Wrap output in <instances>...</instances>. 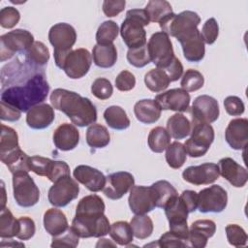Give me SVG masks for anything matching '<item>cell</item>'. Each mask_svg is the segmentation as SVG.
Returning <instances> with one entry per match:
<instances>
[{
	"instance_id": "obj_1",
	"label": "cell",
	"mask_w": 248,
	"mask_h": 248,
	"mask_svg": "<svg viewBox=\"0 0 248 248\" xmlns=\"http://www.w3.org/2000/svg\"><path fill=\"white\" fill-rule=\"evenodd\" d=\"M49 85L45 73L38 67L19 59L5 65L1 71V101L21 112L42 104L47 97Z\"/></svg>"
},
{
	"instance_id": "obj_45",
	"label": "cell",
	"mask_w": 248,
	"mask_h": 248,
	"mask_svg": "<svg viewBox=\"0 0 248 248\" xmlns=\"http://www.w3.org/2000/svg\"><path fill=\"white\" fill-rule=\"evenodd\" d=\"M204 84V78L197 70L188 69L182 76L181 88L187 92H194L201 89Z\"/></svg>"
},
{
	"instance_id": "obj_8",
	"label": "cell",
	"mask_w": 248,
	"mask_h": 248,
	"mask_svg": "<svg viewBox=\"0 0 248 248\" xmlns=\"http://www.w3.org/2000/svg\"><path fill=\"white\" fill-rule=\"evenodd\" d=\"M34 44L33 35L25 29H15L0 37V60L12 58L16 52H26Z\"/></svg>"
},
{
	"instance_id": "obj_41",
	"label": "cell",
	"mask_w": 248,
	"mask_h": 248,
	"mask_svg": "<svg viewBox=\"0 0 248 248\" xmlns=\"http://www.w3.org/2000/svg\"><path fill=\"white\" fill-rule=\"evenodd\" d=\"M187 159V152L184 144L178 141H173L166 149V161L168 165L174 170L180 169Z\"/></svg>"
},
{
	"instance_id": "obj_11",
	"label": "cell",
	"mask_w": 248,
	"mask_h": 248,
	"mask_svg": "<svg viewBox=\"0 0 248 248\" xmlns=\"http://www.w3.org/2000/svg\"><path fill=\"white\" fill-rule=\"evenodd\" d=\"M201 22L199 15L192 11H183L179 14H170L161 22H159L162 32L166 33L169 37L175 39L182 34L198 28Z\"/></svg>"
},
{
	"instance_id": "obj_19",
	"label": "cell",
	"mask_w": 248,
	"mask_h": 248,
	"mask_svg": "<svg viewBox=\"0 0 248 248\" xmlns=\"http://www.w3.org/2000/svg\"><path fill=\"white\" fill-rule=\"evenodd\" d=\"M190 95L182 88H173L158 94L155 97L156 103L161 109L177 112L187 111L190 105Z\"/></svg>"
},
{
	"instance_id": "obj_2",
	"label": "cell",
	"mask_w": 248,
	"mask_h": 248,
	"mask_svg": "<svg viewBox=\"0 0 248 248\" xmlns=\"http://www.w3.org/2000/svg\"><path fill=\"white\" fill-rule=\"evenodd\" d=\"M49 98L52 108L64 112L76 126L86 127L97 120V109L93 103L77 92L56 88Z\"/></svg>"
},
{
	"instance_id": "obj_13",
	"label": "cell",
	"mask_w": 248,
	"mask_h": 248,
	"mask_svg": "<svg viewBox=\"0 0 248 248\" xmlns=\"http://www.w3.org/2000/svg\"><path fill=\"white\" fill-rule=\"evenodd\" d=\"M228 203L227 191L220 185H212L198 193V209L202 213H220Z\"/></svg>"
},
{
	"instance_id": "obj_12",
	"label": "cell",
	"mask_w": 248,
	"mask_h": 248,
	"mask_svg": "<svg viewBox=\"0 0 248 248\" xmlns=\"http://www.w3.org/2000/svg\"><path fill=\"white\" fill-rule=\"evenodd\" d=\"M79 186L78 182L71 177L65 175L53 182V185L48 190V202L55 207H64L72 201L78 198Z\"/></svg>"
},
{
	"instance_id": "obj_57",
	"label": "cell",
	"mask_w": 248,
	"mask_h": 248,
	"mask_svg": "<svg viewBox=\"0 0 248 248\" xmlns=\"http://www.w3.org/2000/svg\"><path fill=\"white\" fill-rule=\"evenodd\" d=\"M158 246L163 248H176V247H188L187 243L172 233L171 232H167L161 235L158 239Z\"/></svg>"
},
{
	"instance_id": "obj_15",
	"label": "cell",
	"mask_w": 248,
	"mask_h": 248,
	"mask_svg": "<svg viewBox=\"0 0 248 248\" xmlns=\"http://www.w3.org/2000/svg\"><path fill=\"white\" fill-rule=\"evenodd\" d=\"M128 202L135 215H143L156 207V196L151 186H133L130 190Z\"/></svg>"
},
{
	"instance_id": "obj_17",
	"label": "cell",
	"mask_w": 248,
	"mask_h": 248,
	"mask_svg": "<svg viewBox=\"0 0 248 248\" xmlns=\"http://www.w3.org/2000/svg\"><path fill=\"white\" fill-rule=\"evenodd\" d=\"M176 40L180 43L184 58L187 61L197 63L203 59L205 54L204 42L198 28L182 34Z\"/></svg>"
},
{
	"instance_id": "obj_49",
	"label": "cell",
	"mask_w": 248,
	"mask_h": 248,
	"mask_svg": "<svg viewBox=\"0 0 248 248\" xmlns=\"http://www.w3.org/2000/svg\"><path fill=\"white\" fill-rule=\"evenodd\" d=\"M91 92L97 99L107 100L112 95L113 87L108 78H98L91 85Z\"/></svg>"
},
{
	"instance_id": "obj_42",
	"label": "cell",
	"mask_w": 248,
	"mask_h": 248,
	"mask_svg": "<svg viewBox=\"0 0 248 248\" xmlns=\"http://www.w3.org/2000/svg\"><path fill=\"white\" fill-rule=\"evenodd\" d=\"M130 225L133 230L134 236L138 239H145L149 237L152 234L154 229L151 218L145 214L136 215L133 217Z\"/></svg>"
},
{
	"instance_id": "obj_62",
	"label": "cell",
	"mask_w": 248,
	"mask_h": 248,
	"mask_svg": "<svg viewBox=\"0 0 248 248\" xmlns=\"http://www.w3.org/2000/svg\"><path fill=\"white\" fill-rule=\"evenodd\" d=\"M2 190H3V198L4 200L2 201V206H1V210L3 208H5V204H6V200H5V197H6V192H5V187H4V182L2 181Z\"/></svg>"
},
{
	"instance_id": "obj_16",
	"label": "cell",
	"mask_w": 248,
	"mask_h": 248,
	"mask_svg": "<svg viewBox=\"0 0 248 248\" xmlns=\"http://www.w3.org/2000/svg\"><path fill=\"white\" fill-rule=\"evenodd\" d=\"M135 185V178L128 171H117L106 177V184L103 189L105 196L116 201L127 194Z\"/></svg>"
},
{
	"instance_id": "obj_32",
	"label": "cell",
	"mask_w": 248,
	"mask_h": 248,
	"mask_svg": "<svg viewBox=\"0 0 248 248\" xmlns=\"http://www.w3.org/2000/svg\"><path fill=\"white\" fill-rule=\"evenodd\" d=\"M104 118L107 124L113 130H125L131 124L126 111L119 106H110L106 108Z\"/></svg>"
},
{
	"instance_id": "obj_48",
	"label": "cell",
	"mask_w": 248,
	"mask_h": 248,
	"mask_svg": "<svg viewBox=\"0 0 248 248\" xmlns=\"http://www.w3.org/2000/svg\"><path fill=\"white\" fill-rule=\"evenodd\" d=\"M78 239H79V236L74 232L72 227H70L63 233L57 236H52V241L50 246L75 248L78 245Z\"/></svg>"
},
{
	"instance_id": "obj_43",
	"label": "cell",
	"mask_w": 248,
	"mask_h": 248,
	"mask_svg": "<svg viewBox=\"0 0 248 248\" xmlns=\"http://www.w3.org/2000/svg\"><path fill=\"white\" fill-rule=\"evenodd\" d=\"M119 27L113 20H106L99 26L96 33V41L99 45L112 44L117 38Z\"/></svg>"
},
{
	"instance_id": "obj_33",
	"label": "cell",
	"mask_w": 248,
	"mask_h": 248,
	"mask_svg": "<svg viewBox=\"0 0 248 248\" xmlns=\"http://www.w3.org/2000/svg\"><path fill=\"white\" fill-rule=\"evenodd\" d=\"M49 50L46 46L42 42H34V44L27 49L24 54V60L34 66V67H42L46 65L49 60Z\"/></svg>"
},
{
	"instance_id": "obj_24",
	"label": "cell",
	"mask_w": 248,
	"mask_h": 248,
	"mask_svg": "<svg viewBox=\"0 0 248 248\" xmlns=\"http://www.w3.org/2000/svg\"><path fill=\"white\" fill-rule=\"evenodd\" d=\"M54 109L48 104H39L31 108L26 113V123L31 129L41 130L51 125L54 120Z\"/></svg>"
},
{
	"instance_id": "obj_5",
	"label": "cell",
	"mask_w": 248,
	"mask_h": 248,
	"mask_svg": "<svg viewBox=\"0 0 248 248\" xmlns=\"http://www.w3.org/2000/svg\"><path fill=\"white\" fill-rule=\"evenodd\" d=\"M48 41L53 46V56L56 64L72 50L77 41V32L69 23L59 22L50 27Z\"/></svg>"
},
{
	"instance_id": "obj_38",
	"label": "cell",
	"mask_w": 248,
	"mask_h": 248,
	"mask_svg": "<svg viewBox=\"0 0 248 248\" xmlns=\"http://www.w3.org/2000/svg\"><path fill=\"white\" fill-rule=\"evenodd\" d=\"M151 22H161L168 16L172 14L170 4L166 0H150L144 9Z\"/></svg>"
},
{
	"instance_id": "obj_58",
	"label": "cell",
	"mask_w": 248,
	"mask_h": 248,
	"mask_svg": "<svg viewBox=\"0 0 248 248\" xmlns=\"http://www.w3.org/2000/svg\"><path fill=\"white\" fill-rule=\"evenodd\" d=\"M125 5V0H106L103 2V12L108 17L116 16L124 11Z\"/></svg>"
},
{
	"instance_id": "obj_36",
	"label": "cell",
	"mask_w": 248,
	"mask_h": 248,
	"mask_svg": "<svg viewBox=\"0 0 248 248\" xmlns=\"http://www.w3.org/2000/svg\"><path fill=\"white\" fill-rule=\"evenodd\" d=\"M170 135L164 127L158 126L150 130L147 142L149 148L155 153H162L170 143Z\"/></svg>"
},
{
	"instance_id": "obj_59",
	"label": "cell",
	"mask_w": 248,
	"mask_h": 248,
	"mask_svg": "<svg viewBox=\"0 0 248 248\" xmlns=\"http://www.w3.org/2000/svg\"><path fill=\"white\" fill-rule=\"evenodd\" d=\"M20 116L21 111L18 108L1 101V120L15 122L17 121Z\"/></svg>"
},
{
	"instance_id": "obj_9",
	"label": "cell",
	"mask_w": 248,
	"mask_h": 248,
	"mask_svg": "<svg viewBox=\"0 0 248 248\" xmlns=\"http://www.w3.org/2000/svg\"><path fill=\"white\" fill-rule=\"evenodd\" d=\"M147 49L151 62L162 70H165L175 58L171 41L162 31L155 32L151 35L147 44Z\"/></svg>"
},
{
	"instance_id": "obj_18",
	"label": "cell",
	"mask_w": 248,
	"mask_h": 248,
	"mask_svg": "<svg viewBox=\"0 0 248 248\" xmlns=\"http://www.w3.org/2000/svg\"><path fill=\"white\" fill-rule=\"evenodd\" d=\"M219 169L214 163H203L199 166H190L182 172L183 179L193 185H208L219 178Z\"/></svg>"
},
{
	"instance_id": "obj_34",
	"label": "cell",
	"mask_w": 248,
	"mask_h": 248,
	"mask_svg": "<svg viewBox=\"0 0 248 248\" xmlns=\"http://www.w3.org/2000/svg\"><path fill=\"white\" fill-rule=\"evenodd\" d=\"M110 141L108 129L101 124H92L86 131V142L92 148L106 147Z\"/></svg>"
},
{
	"instance_id": "obj_55",
	"label": "cell",
	"mask_w": 248,
	"mask_h": 248,
	"mask_svg": "<svg viewBox=\"0 0 248 248\" xmlns=\"http://www.w3.org/2000/svg\"><path fill=\"white\" fill-rule=\"evenodd\" d=\"M65 175H70V167L68 164L64 161L52 160L48 173L46 175L49 181L55 182L57 179Z\"/></svg>"
},
{
	"instance_id": "obj_39",
	"label": "cell",
	"mask_w": 248,
	"mask_h": 248,
	"mask_svg": "<svg viewBox=\"0 0 248 248\" xmlns=\"http://www.w3.org/2000/svg\"><path fill=\"white\" fill-rule=\"evenodd\" d=\"M19 231L18 219H16L9 208L5 207L0 213V236L1 238H12L16 236Z\"/></svg>"
},
{
	"instance_id": "obj_20",
	"label": "cell",
	"mask_w": 248,
	"mask_h": 248,
	"mask_svg": "<svg viewBox=\"0 0 248 248\" xmlns=\"http://www.w3.org/2000/svg\"><path fill=\"white\" fill-rule=\"evenodd\" d=\"M216 232V224L212 220L208 219H202L197 220L192 223L187 243L188 247H195V248H203L207 244V239L212 237Z\"/></svg>"
},
{
	"instance_id": "obj_3",
	"label": "cell",
	"mask_w": 248,
	"mask_h": 248,
	"mask_svg": "<svg viewBox=\"0 0 248 248\" xmlns=\"http://www.w3.org/2000/svg\"><path fill=\"white\" fill-rule=\"evenodd\" d=\"M149 22L148 15L144 9L127 11L119 31L123 42L129 49L146 45V31L143 27L148 25Z\"/></svg>"
},
{
	"instance_id": "obj_40",
	"label": "cell",
	"mask_w": 248,
	"mask_h": 248,
	"mask_svg": "<svg viewBox=\"0 0 248 248\" xmlns=\"http://www.w3.org/2000/svg\"><path fill=\"white\" fill-rule=\"evenodd\" d=\"M156 196V207L164 208L165 205L175 196L176 189L167 180H159L151 185Z\"/></svg>"
},
{
	"instance_id": "obj_28",
	"label": "cell",
	"mask_w": 248,
	"mask_h": 248,
	"mask_svg": "<svg viewBox=\"0 0 248 248\" xmlns=\"http://www.w3.org/2000/svg\"><path fill=\"white\" fill-rule=\"evenodd\" d=\"M93 62L100 68H111L117 61V50L113 44H96L92 50Z\"/></svg>"
},
{
	"instance_id": "obj_60",
	"label": "cell",
	"mask_w": 248,
	"mask_h": 248,
	"mask_svg": "<svg viewBox=\"0 0 248 248\" xmlns=\"http://www.w3.org/2000/svg\"><path fill=\"white\" fill-rule=\"evenodd\" d=\"M182 202L185 203L189 213L197 210L198 207V193L193 190H185L179 196Z\"/></svg>"
},
{
	"instance_id": "obj_46",
	"label": "cell",
	"mask_w": 248,
	"mask_h": 248,
	"mask_svg": "<svg viewBox=\"0 0 248 248\" xmlns=\"http://www.w3.org/2000/svg\"><path fill=\"white\" fill-rule=\"evenodd\" d=\"M127 60L129 64L136 68H143L144 66L148 65L151 60L147 49V44L140 47L128 49Z\"/></svg>"
},
{
	"instance_id": "obj_27",
	"label": "cell",
	"mask_w": 248,
	"mask_h": 248,
	"mask_svg": "<svg viewBox=\"0 0 248 248\" xmlns=\"http://www.w3.org/2000/svg\"><path fill=\"white\" fill-rule=\"evenodd\" d=\"M44 227L46 232L51 236H57L69 228L66 215L57 208H49L45 212Z\"/></svg>"
},
{
	"instance_id": "obj_10",
	"label": "cell",
	"mask_w": 248,
	"mask_h": 248,
	"mask_svg": "<svg viewBox=\"0 0 248 248\" xmlns=\"http://www.w3.org/2000/svg\"><path fill=\"white\" fill-rule=\"evenodd\" d=\"M92 64V54L85 48H77L69 51L56 66L62 69L65 74L73 79L83 78L89 71Z\"/></svg>"
},
{
	"instance_id": "obj_14",
	"label": "cell",
	"mask_w": 248,
	"mask_h": 248,
	"mask_svg": "<svg viewBox=\"0 0 248 248\" xmlns=\"http://www.w3.org/2000/svg\"><path fill=\"white\" fill-rule=\"evenodd\" d=\"M219 114V104L215 98L209 95L198 96L191 107L193 123L210 124L218 119Z\"/></svg>"
},
{
	"instance_id": "obj_23",
	"label": "cell",
	"mask_w": 248,
	"mask_h": 248,
	"mask_svg": "<svg viewBox=\"0 0 248 248\" xmlns=\"http://www.w3.org/2000/svg\"><path fill=\"white\" fill-rule=\"evenodd\" d=\"M219 174L236 188L243 187L248 180V172L245 168L237 164L230 157H225L218 162Z\"/></svg>"
},
{
	"instance_id": "obj_54",
	"label": "cell",
	"mask_w": 248,
	"mask_h": 248,
	"mask_svg": "<svg viewBox=\"0 0 248 248\" xmlns=\"http://www.w3.org/2000/svg\"><path fill=\"white\" fill-rule=\"evenodd\" d=\"M224 107L227 113L232 116H240L245 110L243 101L237 96H228L224 100Z\"/></svg>"
},
{
	"instance_id": "obj_30",
	"label": "cell",
	"mask_w": 248,
	"mask_h": 248,
	"mask_svg": "<svg viewBox=\"0 0 248 248\" xmlns=\"http://www.w3.org/2000/svg\"><path fill=\"white\" fill-rule=\"evenodd\" d=\"M192 125L189 119L182 113H174L167 121V131L174 140H182L191 133Z\"/></svg>"
},
{
	"instance_id": "obj_53",
	"label": "cell",
	"mask_w": 248,
	"mask_h": 248,
	"mask_svg": "<svg viewBox=\"0 0 248 248\" xmlns=\"http://www.w3.org/2000/svg\"><path fill=\"white\" fill-rule=\"evenodd\" d=\"M19 231L16 237L20 240H28L34 236L36 232V227L33 219L27 216H22L18 218Z\"/></svg>"
},
{
	"instance_id": "obj_51",
	"label": "cell",
	"mask_w": 248,
	"mask_h": 248,
	"mask_svg": "<svg viewBox=\"0 0 248 248\" xmlns=\"http://www.w3.org/2000/svg\"><path fill=\"white\" fill-rule=\"evenodd\" d=\"M20 19V14L15 7H5L0 11V25L3 28H13L15 27Z\"/></svg>"
},
{
	"instance_id": "obj_29",
	"label": "cell",
	"mask_w": 248,
	"mask_h": 248,
	"mask_svg": "<svg viewBox=\"0 0 248 248\" xmlns=\"http://www.w3.org/2000/svg\"><path fill=\"white\" fill-rule=\"evenodd\" d=\"M0 159L8 167L12 174L18 171H30L28 168L29 156L20 147L0 155Z\"/></svg>"
},
{
	"instance_id": "obj_31",
	"label": "cell",
	"mask_w": 248,
	"mask_h": 248,
	"mask_svg": "<svg viewBox=\"0 0 248 248\" xmlns=\"http://www.w3.org/2000/svg\"><path fill=\"white\" fill-rule=\"evenodd\" d=\"M105 202L101 197L91 194L83 197L78 203L77 215H101L105 212Z\"/></svg>"
},
{
	"instance_id": "obj_61",
	"label": "cell",
	"mask_w": 248,
	"mask_h": 248,
	"mask_svg": "<svg viewBox=\"0 0 248 248\" xmlns=\"http://www.w3.org/2000/svg\"><path fill=\"white\" fill-rule=\"evenodd\" d=\"M171 81H176L181 78L183 74V66L178 58H174L173 61L164 70Z\"/></svg>"
},
{
	"instance_id": "obj_35",
	"label": "cell",
	"mask_w": 248,
	"mask_h": 248,
	"mask_svg": "<svg viewBox=\"0 0 248 248\" xmlns=\"http://www.w3.org/2000/svg\"><path fill=\"white\" fill-rule=\"evenodd\" d=\"M144 83L146 87L155 93L164 91L170 83V79L162 69H151L144 76Z\"/></svg>"
},
{
	"instance_id": "obj_52",
	"label": "cell",
	"mask_w": 248,
	"mask_h": 248,
	"mask_svg": "<svg viewBox=\"0 0 248 248\" xmlns=\"http://www.w3.org/2000/svg\"><path fill=\"white\" fill-rule=\"evenodd\" d=\"M201 35L204 44L212 45L218 38L219 35V26L214 17L208 18L202 25Z\"/></svg>"
},
{
	"instance_id": "obj_56",
	"label": "cell",
	"mask_w": 248,
	"mask_h": 248,
	"mask_svg": "<svg viewBox=\"0 0 248 248\" xmlns=\"http://www.w3.org/2000/svg\"><path fill=\"white\" fill-rule=\"evenodd\" d=\"M135 85L136 78L127 70L121 71L115 78V86L119 91H130L135 87Z\"/></svg>"
},
{
	"instance_id": "obj_22",
	"label": "cell",
	"mask_w": 248,
	"mask_h": 248,
	"mask_svg": "<svg viewBox=\"0 0 248 248\" xmlns=\"http://www.w3.org/2000/svg\"><path fill=\"white\" fill-rule=\"evenodd\" d=\"M75 179L84 185L91 192H100L106 184V176L99 170L87 166L79 165L73 171Z\"/></svg>"
},
{
	"instance_id": "obj_37",
	"label": "cell",
	"mask_w": 248,
	"mask_h": 248,
	"mask_svg": "<svg viewBox=\"0 0 248 248\" xmlns=\"http://www.w3.org/2000/svg\"><path fill=\"white\" fill-rule=\"evenodd\" d=\"M109 235L112 240L121 245L127 246L133 241L134 233L131 225L126 221H117L110 225Z\"/></svg>"
},
{
	"instance_id": "obj_6",
	"label": "cell",
	"mask_w": 248,
	"mask_h": 248,
	"mask_svg": "<svg viewBox=\"0 0 248 248\" xmlns=\"http://www.w3.org/2000/svg\"><path fill=\"white\" fill-rule=\"evenodd\" d=\"M191 137L185 141L184 147L190 157L198 158L205 155L214 140V130L207 123H193Z\"/></svg>"
},
{
	"instance_id": "obj_44",
	"label": "cell",
	"mask_w": 248,
	"mask_h": 248,
	"mask_svg": "<svg viewBox=\"0 0 248 248\" xmlns=\"http://www.w3.org/2000/svg\"><path fill=\"white\" fill-rule=\"evenodd\" d=\"M19 147L18 136L12 127L1 125V139H0V155L8 153Z\"/></svg>"
},
{
	"instance_id": "obj_7",
	"label": "cell",
	"mask_w": 248,
	"mask_h": 248,
	"mask_svg": "<svg viewBox=\"0 0 248 248\" xmlns=\"http://www.w3.org/2000/svg\"><path fill=\"white\" fill-rule=\"evenodd\" d=\"M13 193L16 202L21 207L34 206L40 200V190L28 171L13 174Z\"/></svg>"
},
{
	"instance_id": "obj_26",
	"label": "cell",
	"mask_w": 248,
	"mask_h": 248,
	"mask_svg": "<svg viewBox=\"0 0 248 248\" xmlns=\"http://www.w3.org/2000/svg\"><path fill=\"white\" fill-rule=\"evenodd\" d=\"M162 109L155 100L142 99L138 101L134 106L136 118L143 124H153L161 116Z\"/></svg>"
},
{
	"instance_id": "obj_21",
	"label": "cell",
	"mask_w": 248,
	"mask_h": 248,
	"mask_svg": "<svg viewBox=\"0 0 248 248\" xmlns=\"http://www.w3.org/2000/svg\"><path fill=\"white\" fill-rule=\"evenodd\" d=\"M225 139L232 149H244L248 142V120L246 118L232 119L226 128Z\"/></svg>"
},
{
	"instance_id": "obj_50",
	"label": "cell",
	"mask_w": 248,
	"mask_h": 248,
	"mask_svg": "<svg viewBox=\"0 0 248 248\" xmlns=\"http://www.w3.org/2000/svg\"><path fill=\"white\" fill-rule=\"evenodd\" d=\"M52 160L42 156H32L28 159V168L31 171L40 176H46L48 173Z\"/></svg>"
},
{
	"instance_id": "obj_4",
	"label": "cell",
	"mask_w": 248,
	"mask_h": 248,
	"mask_svg": "<svg viewBox=\"0 0 248 248\" xmlns=\"http://www.w3.org/2000/svg\"><path fill=\"white\" fill-rule=\"evenodd\" d=\"M110 224L105 214L75 215L72 229L81 238L103 237L109 232Z\"/></svg>"
},
{
	"instance_id": "obj_47",
	"label": "cell",
	"mask_w": 248,
	"mask_h": 248,
	"mask_svg": "<svg viewBox=\"0 0 248 248\" xmlns=\"http://www.w3.org/2000/svg\"><path fill=\"white\" fill-rule=\"evenodd\" d=\"M226 235L229 243L234 247H241L247 244V233L239 225L229 224L226 227Z\"/></svg>"
},
{
	"instance_id": "obj_25",
	"label": "cell",
	"mask_w": 248,
	"mask_h": 248,
	"mask_svg": "<svg viewBox=\"0 0 248 248\" xmlns=\"http://www.w3.org/2000/svg\"><path fill=\"white\" fill-rule=\"evenodd\" d=\"M79 142V132L70 123L59 125L53 133V143L61 151H70L77 147Z\"/></svg>"
}]
</instances>
